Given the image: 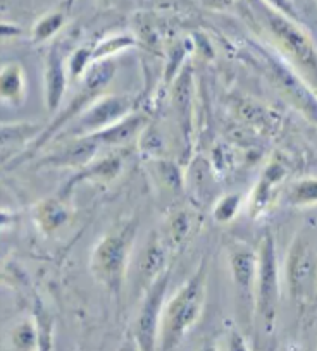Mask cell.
<instances>
[{"instance_id":"6da1fadb","label":"cell","mask_w":317,"mask_h":351,"mask_svg":"<svg viewBox=\"0 0 317 351\" xmlns=\"http://www.w3.org/2000/svg\"><path fill=\"white\" fill-rule=\"evenodd\" d=\"M207 296V262L198 265L197 272L178 289L167 302L161 322L158 351H174L181 339L202 317Z\"/></svg>"},{"instance_id":"7a4b0ae2","label":"cell","mask_w":317,"mask_h":351,"mask_svg":"<svg viewBox=\"0 0 317 351\" xmlns=\"http://www.w3.org/2000/svg\"><path fill=\"white\" fill-rule=\"evenodd\" d=\"M137 231V219L124 222L119 228L107 232L92 252L90 258L92 276L114 296H121Z\"/></svg>"},{"instance_id":"3957f363","label":"cell","mask_w":317,"mask_h":351,"mask_svg":"<svg viewBox=\"0 0 317 351\" xmlns=\"http://www.w3.org/2000/svg\"><path fill=\"white\" fill-rule=\"evenodd\" d=\"M116 74V66L110 59L99 60V62H93L92 67L89 69V73L85 74V77L82 80V86L76 92V95L71 99V102L64 107L62 110L56 114L52 123L42 130L38 138H35L32 145H30L28 152L25 155H19L14 160V164H21L23 160L32 157L36 150L43 147L45 143H49L50 140L56 138V134L59 131H64L69 126L73 121H76L78 117L82 116L97 99H100L102 95H106V90L110 83H113V77Z\"/></svg>"},{"instance_id":"277c9868","label":"cell","mask_w":317,"mask_h":351,"mask_svg":"<svg viewBox=\"0 0 317 351\" xmlns=\"http://www.w3.org/2000/svg\"><path fill=\"white\" fill-rule=\"evenodd\" d=\"M268 26L290 66L317 95V49L312 40L285 16L268 14Z\"/></svg>"},{"instance_id":"5b68a950","label":"cell","mask_w":317,"mask_h":351,"mask_svg":"<svg viewBox=\"0 0 317 351\" xmlns=\"http://www.w3.org/2000/svg\"><path fill=\"white\" fill-rule=\"evenodd\" d=\"M259 271L257 285H255V313L259 315L266 332L274 329L276 317H278L279 296V263L276 241L271 234H266L259 246Z\"/></svg>"},{"instance_id":"8992f818","label":"cell","mask_w":317,"mask_h":351,"mask_svg":"<svg viewBox=\"0 0 317 351\" xmlns=\"http://www.w3.org/2000/svg\"><path fill=\"white\" fill-rule=\"evenodd\" d=\"M286 285L293 302L310 305L317 296V252L305 234H296L286 256Z\"/></svg>"},{"instance_id":"52a82bcc","label":"cell","mask_w":317,"mask_h":351,"mask_svg":"<svg viewBox=\"0 0 317 351\" xmlns=\"http://www.w3.org/2000/svg\"><path fill=\"white\" fill-rule=\"evenodd\" d=\"M262 52V50H261ZM262 56V69L266 76L271 80L276 90L305 117L309 123L317 126V95L312 88L305 83L302 76L293 69L290 64L283 60L274 59L272 56H268L266 52Z\"/></svg>"},{"instance_id":"ba28073f","label":"cell","mask_w":317,"mask_h":351,"mask_svg":"<svg viewBox=\"0 0 317 351\" xmlns=\"http://www.w3.org/2000/svg\"><path fill=\"white\" fill-rule=\"evenodd\" d=\"M137 99L131 95H102L97 99L82 116L69 124L62 134L82 138L95 134L134 112Z\"/></svg>"},{"instance_id":"9c48e42d","label":"cell","mask_w":317,"mask_h":351,"mask_svg":"<svg viewBox=\"0 0 317 351\" xmlns=\"http://www.w3.org/2000/svg\"><path fill=\"white\" fill-rule=\"evenodd\" d=\"M167 286H169V272L166 271L147 289V295L141 302L133 326V337L137 339L140 351H158V336H161Z\"/></svg>"},{"instance_id":"30bf717a","label":"cell","mask_w":317,"mask_h":351,"mask_svg":"<svg viewBox=\"0 0 317 351\" xmlns=\"http://www.w3.org/2000/svg\"><path fill=\"white\" fill-rule=\"evenodd\" d=\"M288 176V165L286 162L279 160V158H272L264 171L259 176L257 183H255L254 190H252L250 198H248V215L250 219H259V215L264 214L272 204L276 197V188L286 180Z\"/></svg>"},{"instance_id":"8fae6325","label":"cell","mask_w":317,"mask_h":351,"mask_svg":"<svg viewBox=\"0 0 317 351\" xmlns=\"http://www.w3.org/2000/svg\"><path fill=\"white\" fill-rule=\"evenodd\" d=\"M67 80V64L64 62V56L59 47H52L45 60V71H43V88H45V106L50 114L59 112L62 106L64 95H66Z\"/></svg>"},{"instance_id":"7c38bea8","label":"cell","mask_w":317,"mask_h":351,"mask_svg":"<svg viewBox=\"0 0 317 351\" xmlns=\"http://www.w3.org/2000/svg\"><path fill=\"white\" fill-rule=\"evenodd\" d=\"M100 143L93 136L71 138L64 147L57 148L54 154L43 158L38 165H49V167H76L83 169L92 164L93 157L99 152Z\"/></svg>"},{"instance_id":"4fadbf2b","label":"cell","mask_w":317,"mask_h":351,"mask_svg":"<svg viewBox=\"0 0 317 351\" xmlns=\"http://www.w3.org/2000/svg\"><path fill=\"white\" fill-rule=\"evenodd\" d=\"M229 267H231L233 282L242 295L247 300L255 296V285H257L259 255L247 246L235 248L229 255Z\"/></svg>"},{"instance_id":"5bb4252c","label":"cell","mask_w":317,"mask_h":351,"mask_svg":"<svg viewBox=\"0 0 317 351\" xmlns=\"http://www.w3.org/2000/svg\"><path fill=\"white\" fill-rule=\"evenodd\" d=\"M147 123L148 117L145 114L133 112L124 117V119H121L119 123L113 124V126L106 128V130L99 131L95 134H90V136L95 138L100 147H121V145H126L134 136L143 133Z\"/></svg>"},{"instance_id":"9a60e30c","label":"cell","mask_w":317,"mask_h":351,"mask_svg":"<svg viewBox=\"0 0 317 351\" xmlns=\"http://www.w3.org/2000/svg\"><path fill=\"white\" fill-rule=\"evenodd\" d=\"M121 169H123V158L121 155H107V157L100 158V160H93L86 167L80 169L74 178H71L69 183L66 184L64 190V197L73 191V186L82 181H100V183H109V181L116 180L119 176Z\"/></svg>"},{"instance_id":"2e32d148","label":"cell","mask_w":317,"mask_h":351,"mask_svg":"<svg viewBox=\"0 0 317 351\" xmlns=\"http://www.w3.org/2000/svg\"><path fill=\"white\" fill-rule=\"evenodd\" d=\"M164 265H166V248L161 239L154 234L138 260V278L141 285L147 289L150 288L166 272Z\"/></svg>"},{"instance_id":"e0dca14e","label":"cell","mask_w":317,"mask_h":351,"mask_svg":"<svg viewBox=\"0 0 317 351\" xmlns=\"http://www.w3.org/2000/svg\"><path fill=\"white\" fill-rule=\"evenodd\" d=\"M191 104H193V74H191V67H185L180 76L174 80L173 86V109L180 119L185 136L190 133Z\"/></svg>"},{"instance_id":"ac0fdd59","label":"cell","mask_w":317,"mask_h":351,"mask_svg":"<svg viewBox=\"0 0 317 351\" xmlns=\"http://www.w3.org/2000/svg\"><path fill=\"white\" fill-rule=\"evenodd\" d=\"M2 102L18 107L26 99V73L19 64H5L0 71Z\"/></svg>"},{"instance_id":"d6986e66","label":"cell","mask_w":317,"mask_h":351,"mask_svg":"<svg viewBox=\"0 0 317 351\" xmlns=\"http://www.w3.org/2000/svg\"><path fill=\"white\" fill-rule=\"evenodd\" d=\"M69 221V210L64 200L59 198H47L36 204L35 222L45 234H54Z\"/></svg>"},{"instance_id":"ffe728a7","label":"cell","mask_w":317,"mask_h":351,"mask_svg":"<svg viewBox=\"0 0 317 351\" xmlns=\"http://www.w3.org/2000/svg\"><path fill=\"white\" fill-rule=\"evenodd\" d=\"M286 204L292 207H316L317 178H302L288 188Z\"/></svg>"},{"instance_id":"44dd1931","label":"cell","mask_w":317,"mask_h":351,"mask_svg":"<svg viewBox=\"0 0 317 351\" xmlns=\"http://www.w3.org/2000/svg\"><path fill=\"white\" fill-rule=\"evenodd\" d=\"M244 205V195L242 193H226L219 198L212 208V217L219 224H229L238 215Z\"/></svg>"},{"instance_id":"7402d4cb","label":"cell","mask_w":317,"mask_h":351,"mask_svg":"<svg viewBox=\"0 0 317 351\" xmlns=\"http://www.w3.org/2000/svg\"><path fill=\"white\" fill-rule=\"evenodd\" d=\"M11 343L19 351H36L38 346V329L33 320H23L11 330Z\"/></svg>"},{"instance_id":"603a6c76","label":"cell","mask_w":317,"mask_h":351,"mask_svg":"<svg viewBox=\"0 0 317 351\" xmlns=\"http://www.w3.org/2000/svg\"><path fill=\"white\" fill-rule=\"evenodd\" d=\"M35 322L38 329V346L36 351H54V320L50 313L43 308L42 303H36Z\"/></svg>"},{"instance_id":"cb8c5ba5","label":"cell","mask_w":317,"mask_h":351,"mask_svg":"<svg viewBox=\"0 0 317 351\" xmlns=\"http://www.w3.org/2000/svg\"><path fill=\"white\" fill-rule=\"evenodd\" d=\"M134 45V38L130 35H121V36H114V38H107L104 42H100L99 45L95 47L93 50V60L99 62V60H106L110 59L116 53L123 52V50L130 49V47Z\"/></svg>"},{"instance_id":"d4e9b609","label":"cell","mask_w":317,"mask_h":351,"mask_svg":"<svg viewBox=\"0 0 317 351\" xmlns=\"http://www.w3.org/2000/svg\"><path fill=\"white\" fill-rule=\"evenodd\" d=\"M93 60V50L92 49H78L74 50L73 56L67 60V73H69V80L78 81L83 80L89 69L92 67Z\"/></svg>"},{"instance_id":"484cf974","label":"cell","mask_w":317,"mask_h":351,"mask_svg":"<svg viewBox=\"0 0 317 351\" xmlns=\"http://www.w3.org/2000/svg\"><path fill=\"white\" fill-rule=\"evenodd\" d=\"M190 229L191 217L185 210H180L171 215L169 222H167V232H169V239L174 246H181L187 241L188 234H190Z\"/></svg>"},{"instance_id":"4316f807","label":"cell","mask_w":317,"mask_h":351,"mask_svg":"<svg viewBox=\"0 0 317 351\" xmlns=\"http://www.w3.org/2000/svg\"><path fill=\"white\" fill-rule=\"evenodd\" d=\"M64 25V14L56 12V14H49L42 19V21L36 23L35 29H33V40L36 43L47 42L49 38H52Z\"/></svg>"},{"instance_id":"83f0119b","label":"cell","mask_w":317,"mask_h":351,"mask_svg":"<svg viewBox=\"0 0 317 351\" xmlns=\"http://www.w3.org/2000/svg\"><path fill=\"white\" fill-rule=\"evenodd\" d=\"M158 169H161V174H163V180L167 181V184L169 186H181V183H183V180H181V172L178 171V167L174 164H169L167 160H161V165H158Z\"/></svg>"},{"instance_id":"f1b7e54d","label":"cell","mask_w":317,"mask_h":351,"mask_svg":"<svg viewBox=\"0 0 317 351\" xmlns=\"http://www.w3.org/2000/svg\"><path fill=\"white\" fill-rule=\"evenodd\" d=\"M268 2L274 5V8L278 9V11L281 12V16H285V18L292 19V21H296V19H298V12H296L292 0H268Z\"/></svg>"},{"instance_id":"f546056e","label":"cell","mask_w":317,"mask_h":351,"mask_svg":"<svg viewBox=\"0 0 317 351\" xmlns=\"http://www.w3.org/2000/svg\"><path fill=\"white\" fill-rule=\"evenodd\" d=\"M228 351H248L245 337L238 330H231L228 337Z\"/></svg>"},{"instance_id":"4dcf8cb0","label":"cell","mask_w":317,"mask_h":351,"mask_svg":"<svg viewBox=\"0 0 317 351\" xmlns=\"http://www.w3.org/2000/svg\"><path fill=\"white\" fill-rule=\"evenodd\" d=\"M119 351H140V348H138V343L134 337H126V339L121 343Z\"/></svg>"},{"instance_id":"1f68e13d","label":"cell","mask_w":317,"mask_h":351,"mask_svg":"<svg viewBox=\"0 0 317 351\" xmlns=\"http://www.w3.org/2000/svg\"><path fill=\"white\" fill-rule=\"evenodd\" d=\"M8 35H9V38H12V36L19 35V29L14 28V26H9L8 28V25H2V36L5 38Z\"/></svg>"},{"instance_id":"d6a6232c","label":"cell","mask_w":317,"mask_h":351,"mask_svg":"<svg viewBox=\"0 0 317 351\" xmlns=\"http://www.w3.org/2000/svg\"><path fill=\"white\" fill-rule=\"evenodd\" d=\"M198 351H218V348H215L214 344H204Z\"/></svg>"},{"instance_id":"836d02e7","label":"cell","mask_w":317,"mask_h":351,"mask_svg":"<svg viewBox=\"0 0 317 351\" xmlns=\"http://www.w3.org/2000/svg\"><path fill=\"white\" fill-rule=\"evenodd\" d=\"M106 2H109V0H106Z\"/></svg>"}]
</instances>
